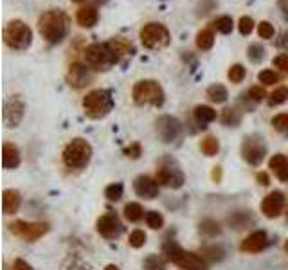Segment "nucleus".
<instances>
[{
    "mask_svg": "<svg viewBox=\"0 0 288 270\" xmlns=\"http://www.w3.org/2000/svg\"><path fill=\"white\" fill-rule=\"evenodd\" d=\"M229 223L234 227V229H243L248 223H252V218L248 216V212H236L229 218Z\"/></svg>",
    "mask_w": 288,
    "mask_h": 270,
    "instance_id": "36",
    "label": "nucleus"
},
{
    "mask_svg": "<svg viewBox=\"0 0 288 270\" xmlns=\"http://www.w3.org/2000/svg\"><path fill=\"white\" fill-rule=\"evenodd\" d=\"M146 223L150 229L157 230V229H162V225H164V218H162L160 212L157 211H148L146 212Z\"/></svg>",
    "mask_w": 288,
    "mask_h": 270,
    "instance_id": "39",
    "label": "nucleus"
},
{
    "mask_svg": "<svg viewBox=\"0 0 288 270\" xmlns=\"http://www.w3.org/2000/svg\"><path fill=\"white\" fill-rule=\"evenodd\" d=\"M106 45L112 49V52L115 54L117 58L121 56H128L130 52H133V45L130 40L122 38V36H115V38H110L106 42Z\"/></svg>",
    "mask_w": 288,
    "mask_h": 270,
    "instance_id": "22",
    "label": "nucleus"
},
{
    "mask_svg": "<svg viewBox=\"0 0 288 270\" xmlns=\"http://www.w3.org/2000/svg\"><path fill=\"white\" fill-rule=\"evenodd\" d=\"M4 42L14 50H24L32 43V31L25 22L11 20L4 27Z\"/></svg>",
    "mask_w": 288,
    "mask_h": 270,
    "instance_id": "4",
    "label": "nucleus"
},
{
    "mask_svg": "<svg viewBox=\"0 0 288 270\" xmlns=\"http://www.w3.org/2000/svg\"><path fill=\"white\" fill-rule=\"evenodd\" d=\"M272 126L277 132H288V112L286 114H279L272 119Z\"/></svg>",
    "mask_w": 288,
    "mask_h": 270,
    "instance_id": "46",
    "label": "nucleus"
},
{
    "mask_svg": "<svg viewBox=\"0 0 288 270\" xmlns=\"http://www.w3.org/2000/svg\"><path fill=\"white\" fill-rule=\"evenodd\" d=\"M193 115H194V119H196L198 124H202L205 128L207 122H212L216 119V110L211 106H207V104H198V106L193 110Z\"/></svg>",
    "mask_w": 288,
    "mask_h": 270,
    "instance_id": "23",
    "label": "nucleus"
},
{
    "mask_svg": "<svg viewBox=\"0 0 288 270\" xmlns=\"http://www.w3.org/2000/svg\"><path fill=\"white\" fill-rule=\"evenodd\" d=\"M83 108H85V114L90 119H103L114 108V97H112V94L108 90H90L83 97Z\"/></svg>",
    "mask_w": 288,
    "mask_h": 270,
    "instance_id": "2",
    "label": "nucleus"
},
{
    "mask_svg": "<svg viewBox=\"0 0 288 270\" xmlns=\"http://www.w3.org/2000/svg\"><path fill=\"white\" fill-rule=\"evenodd\" d=\"M164 256H166V259L168 261H173V263H176L180 259V256L184 254V248L180 247L176 241H166L164 243Z\"/></svg>",
    "mask_w": 288,
    "mask_h": 270,
    "instance_id": "25",
    "label": "nucleus"
},
{
    "mask_svg": "<svg viewBox=\"0 0 288 270\" xmlns=\"http://www.w3.org/2000/svg\"><path fill=\"white\" fill-rule=\"evenodd\" d=\"M9 227L14 236L22 238L25 241H36L43 234L49 232V223L45 222H24V220H16Z\"/></svg>",
    "mask_w": 288,
    "mask_h": 270,
    "instance_id": "9",
    "label": "nucleus"
},
{
    "mask_svg": "<svg viewBox=\"0 0 288 270\" xmlns=\"http://www.w3.org/2000/svg\"><path fill=\"white\" fill-rule=\"evenodd\" d=\"M277 45H279V47H288V32H284V34L281 36V42H277Z\"/></svg>",
    "mask_w": 288,
    "mask_h": 270,
    "instance_id": "55",
    "label": "nucleus"
},
{
    "mask_svg": "<svg viewBox=\"0 0 288 270\" xmlns=\"http://www.w3.org/2000/svg\"><path fill=\"white\" fill-rule=\"evenodd\" d=\"M241 155L250 166H259L266 155V146L259 135H248L241 142Z\"/></svg>",
    "mask_w": 288,
    "mask_h": 270,
    "instance_id": "10",
    "label": "nucleus"
},
{
    "mask_svg": "<svg viewBox=\"0 0 288 270\" xmlns=\"http://www.w3.org/2000/svg\"><path fill=\"white\" fill-rule=\"evenodd\" d=\"M286 222H288V207H286Z\"/></svg>",
    "mask_w": 288,
    "mask_h": 270,
    "instance_id": "58",
    "label": "nucleus"
},
{
    "mask_svg": "<svg viewBox=\"0 0 288 270\" xmlns=\"http://www.w3.org/2000/svg\"><path fill=\"white\" fill-rule=\"evenodd\" d=\"M155 180L158 182V186L169 187V189H180L184 186V182H186V176H184L182 169L175 162L166 158V160H162L158 164Z\"/></svg>",
    "mask_w": 288,
    "mask_h": 270,
    "instance_id": "8",
    "label": "nucleus"
},
{
    "mask_svg": "<svg viewBox=\"0 0 288 270\" xmlns=\"http://www.w3.org/2000/svg\"><path fill=\"white\" fill-rule=\"evenodd\" d=\"M124 230V225L119 222V218L115 214H103L97 220V232L106 240H115L119 238Z\"/></svg>",
    "mask_w": 288,
    "mask_h": 270,
    "instance_id": "13",
    "label": "nucleus"
},
{
    "mask_svg": "<svg viewBox=\"0 0 288 270\" xmlns=\"http://www.w3.org/2000/svg\"><path fill=\"white\" fill-rule=\"evenodd\" d=\"M72 2H83V0H72Z\"/></svg>",
    "mask_w": 288,
    "mask_h": 270,
    "instance_id": "59",
    "label": "nucleus"
},
{
    "mask_svg": "<svg viewBox=\"0 0 288 270\" xmlns=\"http://www.w3.org/2000/svg\"><path fill=\"white\" fill-rule=\"evenodd\" d=\"M63 270H92V266L86 261H83L79 256H70L63 263Z\"/></svg>",
    "mask_w": 288,
    "mask_h": 270,
    "instance_id": "32",
    "label": "nucleus"
},
{
    "mask_svg": "<svg viewBox=\"0 0 288 270\" xmlns=\"http://www.w3.org/2000/svg\"><path fill=\"white\" fill-rule=\"evenodd\" d=\"M117 60L119 58L106 43H92L85 49V61L94 70H108L112 65L117 63Z\"/></svg>",
    "mask_w": 288,
    "mask_h": 270,
    "instance_id": "6",
    "label": "nucleus"
},
{
    "mask_svg": "<svg viewBox=\"0 0 288 270\" xmlns=\"http://www.w3.org/2000/svg\"><path fill=\"white\" fill-rule=\"evenodd\" d=\"M274 65H276L279 70L288 72V54H279V56L274 58Z\"/></svg>",
    "mask_w": 288,
    "mask_h": 270,
    "instance_id": "49",
    "label": "nucleus"
},
{
    "mask_svg": "<svg viewBox=\"0 0 288 270\" xmlns=\"http://www.w3.org/2000/svg\"><path fill=\"white\" fill-rule=\"evenodd\" d=\"M11 270H32V266L29 265L27 261H24V259L18 258V259H14V261H13V268H11Z\"/></svg>",
    "mask_w": 288,
    "mask_h": 270,
    "instance_id": "50",
    "label": "nucleus"
},
{
    "mask_svg": "<svg viewBox=\"0 0 288 270\" xmlns=\"http://www.w3.org/2000/svg\"><path fill=\"white\" fill-rule=\"evenodd\" d=\"M90 158H92V146L88 140L81 139V137L72 139L63 150V162L70 169L86 168Z\"/></svg>",
    "mask_w": 288,
    "mask_h": 270,
    "instance_id": "3",
    "label": "nucleus"
},
{
    "mask_svg": "<svg viewBox=\"0 0 288 270\" xmlns=\"http://www.w3.org/2000/svg\"><path fill=\"white\" fill-rule=\"evenodd\" d=\"M256 178H258V182L261 184V186H268V184H270L268 175H266V173H258V176H256Z\"/></svg>",
    "mask_w": 288,
    "mask_h": 270,
    "instance_id": "53",
    "label": "nucleus"
},
{
    "mask_svg": "<svg viewBox=\"0 0 288 270\" xmlns=\"http://www.w3.org/2000/svg\"><path fill=\"white\" fill-rule=\"evenodd\" d=\"M144 216V211L142 207H140V204H137V202H130V204L124 205V218L130 220V222H139V220H142Z\"/></svg>",
    "mask_w": 288,
    "mask_h": 270,
    "instance_id": "28",
    "label": "nucleus"
},
{
    "mask_svg": "<svg viewBox=\"0 0 288 270\" xmlns=\"http://www.w3.org/2000/svg\"><path fill=\"white\" fill-rule=\"evenodd\" d=\"M2 166L6 169H14L20 166V150L13 142H4L2 146Z\"/></svg>",
    "mask_w": 288,
    "mask_h": 270,
    "instance_id": "19",
    "label": "nucleus"
},
{
    "mask_svg": "<svg viewBox=\"0 0 288 270\" xmlns=\"http://www.w3.org/2000/svg\"><path fill=\"white\" fill-rule=\"evenodd\" d=\"M128 243H130V247H133V248L142 247V245L146 243V234H144V230H140V229L132 230L128 238Z\"/></svg>",
    "mask_w": 288,
    "mask_h": 270,
    "instance_id": "40",
    "label": "nucleus"
},
{
    "mask_svg": "<svg viewBox=\"0 0 288 270\" xmlns=\"http://www.w3.org/2000/svg\"><path fill=\"white\" fill-rule=\"evenodd\" d=\"M247 97H250L252 101L259 103V101H263L266 97V92H265V88H263V86H250V88H248Z\"/></svg>",
    "mask_w": 288,
    "mask_h": 270,
    "instance_id": "47",
    "label": "nucleus"
},
{
    "mask_svg": "<svg viewBox=\"0 0 288 270\" xmlns=\"http://www.w3.org/2000/svg\"><path fill=\"white\" fill-rule=\"evenodd\" d=\"M133 101L135 104H153V106H162L164 104V90L155 79H142L137 81L133 86Z\"/></svg>",
    "mask_w": 288,
    "mask_h": 270,
    "instance_id": "5",
    "label": "nucleus"
},
{
    "mask_svg": "<svg viewBox=\"0 0 288 270\" xmlns=\"http://www.w3.org/2000/svg\"><path fill=\"white\" fill-rule=\"evenodd\" d=\"M266 245H268V236H266L265 230H254V232H250L243 241H241L240 250L256 254V252H261Z\"/></svg>",
    "mask_w": 288,
    "mask_h": 270,
    "instance_id": "17",
    "label": "nucleus"
},
{
    "mask_svg": "<svg viewBox=\"0 0 288 270\" xmlns=\"http://www.w3.org/2000/svg\"><path fill=\"white\" fill-rule=\"evenodd\" d=\"M241 121V114L236 110V108H225L222 112V122L227 126H238Z\"/></svg>",
    "mask_w": 288,
    "mask_h": 270,
    "instance_id": "33",
    "label": "nucleus"
},
{
    "mask_svg": "<svg viewBox=\"0 0 288 270\" xmlns=\"http://www.w3.org/2000/svg\"><path fill=\"white\" fill-rule=\"evenodd\" d=\"M139 36H140L142 45L151 50L164 49L169 43V31L166 29V25L158 24V22H150V24H146L140 29Z\"/></svg>",
    "mask_w": 288,
    "mask_h": 270,
    "instance_id": "7",
    "label": "nucleus"
},
{
    "mask_svg": "<svg viewBox=\"0 0 288 270\" xmlns=\"http://www.w3.org/2000/svg\"><path fill=\"white\" fill-rule=\"evenodd\" d=\"M258 34L261 36L263 40H270V38H274V34H276V29H274V25L270 24V22H259Z\"/></svg>",
    "mask_w": 288,
    "mask_h": 270,
    "instance_id": "44",
    "label": "nucleus"
},
{
    "mask_svg": "<svg viewBox=\"0 0 288 270\" xmlns=\"http://www.w3.org/2000/svg\"><path fill=\"white\" fill-rule=\"evenodd\" d=\"M76 20H78V24L81 25V27L90 29L97 24V20H99V13H97V9L94 6H85L78 11Z\"/></svg>",
    "mask_w": 288,
    "mask_h": 270,
    "instance_id": "21",
    "label": "nucleus"
},
{
    "mask_svg": "<svg viewBox=\"0 0 288 270\" xmlns=\"http://www.w3.org/2000/svg\"><path fill=\"white\" fill-rule=\"evenodd\" d=\"M212 45H214V34H212V31H209V29H202V31H198V34H196L198 49L209 50Z\"/></svg>",
    "mask_w": 288,
    "mask_h": 270,
    "instance_id": "26",
    "label": "nucleus"
},
{
    "mask_svg": "<svg viewBox=\"0 0 288 270\" xmlns=\"http://www.w3.org/2000/svg\"><path fill=\"white\" fill-rule=\"evenodd\" d=\"M284 250L288 252V240H286V243H284Z\"/></svg>",
    "mask_w": 288,
    "mask_h": 270,
    "instance_id": "57",
    "label": "nucleus"
},
{
    "mask_svg": "<svg viewBox=\"0 0 288 270\" xmlns=\"http://www.w3.org/2000/svg\"><path fill=\"white\" fill-rule=\"evenodd\" d=\"M286 99H288V86H277L268 96V104L270 106H277V104H283Z\"/></svg>",
    "mask_w": 288,
    "mask_h": 270,
    "instance_id": "34",
    "label": "nucleus"
},
{
    "mask_svg": "<svg viewBox=\"0 0 288 270\" xmlns=\"http://www.w3.org/2000/svg\"><path fill=\"white\" fill-rule=\"evenodd\" d=\"M207 97L212 101V103H225L227 97H229V94H227V88L223 85H220V83H214V85H211L207 88Z\"/></svg>",
    "mask_w": 288,
    "mask_h": 270,
    "instance_id": "24",
    "label": "nucleus"
},
{
    "mask_svg": "<svg viewBox=\"0 0 288 270\" xmlns=\"http://www.w3.org/2000/svg\"><path fill=\"white\" fill-rule=\"evenodd\" d=\"M25 114V104L20 96H11L4 104V122L7 128H16Z\"/></svg>",
    "mask_w": 288,
    "mask_h": 270,
    "instance_id": "12",
    "label": "nucleus"
},
{
    "mask_svg": "<svg viewBox=\"0 0 288 270\" xmlns=\"http://www.w3.org/2000/svg\"><path fill=\"white\" fill-rule=\"evenodd\" d=\"M38 31L43 40L56 45L67 38L68 31H70V18L61 9H49L40 16Z\"/></svg>",
    "mask_w": 288,
    "mask_h": 270,
    "instance_id": "1",
    "label": "nucleus"
},
{
    "mask_svg": "<svg viewBox=\"0 0 288 270\" xmlns=\"http://www.w3.org/2000/svg\"><path fill=\"white\" fill-rule=\"evenodd\" d=\"M238 29L243 36H248L254 29V20L250 16H241L240 22H238Z\"/></svg>",
    "mask_w": 288,
    "mask_h": 270,
    "instance_id": "45",
    "label": "nucleus"
},
{
    "mask_svg": "<svg viewBox=\"0 0 288 270\" xmlns=\"http://www.w3.org/2000/svg\"><path fill=\"white\" fill-rule=\"evenodd\" d=\"M140 151H142L140 144L139 142H133L132 146H128L124 150V155H126V157H130V158H139L140 157Z\"/></svg>",
    "mask_w": 288,
    "mask_h": 270,
    "instance_id": "48",
    "label": "nucleus"
},
{
    "mask_svg": "<svg viewBox=\"0 0 288 270\" xmlns=\"http://www.w3.org/2000/svg\"><path fill=\"white\" fill-rule=\"evenodd\" d=\"M276 176L281 180V182H288V166H286V168L281 169V171H277Z\"/></svg>",
    "mask_w": 288,
    "mask_h": 270,
    "instance_id": "52",
    "label": "nucleus"
},
{
    "mask_svg": "<svg viewBox=\"0 0 288 270\" xmlns=\"http://www.w3.org/2000/svg\"><path fill=\"white\" fill-rule=\"evenodd\" d=\"M176 265H178L182 270H207L209 263L202 254L184 250V254L180 256V259L176 261Z\"/></svg>",
    "mask_w": 288,
    "mask_h": 270,
    "instance_id": "18",
    "label": "nucleus"
},
{
    "mask_svg": "<svg viewBox=\"0 0 288 270\" xmlns=\"http://www.w3.org/2000/svg\"><path fill=\"white\" fill-rule=\"evenodd\" d=\"M157 133L160 137L162 142L169 144V142H175V140L180 139L182 135V124L176 117L173 115H160L157 119Z\"/></svg>",
    "mask_w": 288,
    "mask_h": 270,
    "instance_id": "11",
    "label": "nucleus"
},
{
    "mask_svg": "<svg viewBox=\"0 0 288 270\" xmlns=\"http://www.w3.org/2000/svg\"><path fill=\"white\" fill-rule=\"evenodd\" d=\"M258 79L263 83V85H274V83H279L281 76L277 74V72L270 70V68H265V70H261V72H259Z\"/></svg>",
    "mask_w": 288,
    "mask_h": 270,
    "instance_id": "41",
    "label": "nucleus"
},
{
    "mask_svg": "<svg viewBox=\"0 0 288 270\" xmlns=\"http://www.w3.org/2000/svg\"><path fill=\"white\" fill-rule=\"evenodd\" d=\"M90 81H92L90 67H86V65H83V63H72L70 67H68L67 83L72 88H85Z\"/></svg>",
    "mask_w": 288,
    "mask_h": 270,
    "instance_id": "14",
    "label": "nucleus"
},
{
    "mask_svg": "<svg viewBox=\"0 0 288 270\" xmlns=\"http://www.w3.org/2000/svg\"><path fill=\"white\" fill-rule=\"evenodd\" d=\"M22 196L16 189H6L2 194V209L4 214H14L20 209Z\"/></svg>",
    "mask_w": 288,
    "mask_h": 270,
    "instance_id": "20",
    "label": "nucleus"
},
{
    "mask_svg": "<svg viewBox=\"0 0 288 270\" xmlns=\"http://www.w3.org/2000/svg\"><path fill=\"white\" fill-rule=\"evenodd\" d=\"M142 270H166V259L157 254L146 256L142 261Z\"/></svg>",
    "mask_w": 288,
    "mask_h": 270,
    "instance_id": "27",
    "label": "nucleus"
},
{
    "mask_svg": "<svg viewBox=\"0 0 288 270\" xmlns=\"http://www.w3.org/2000/svg\"><path fill=\"white\" fill-rule=\"evenodd\" d=\"M104 270H121L119 266H115V265H106L104 266Z\"/></svg>",
    "mask_w": 288,
    "mask_h": 270,
    "instance_id": "56",
    "label": "nucleus"
},
{
    "mask_svg": "<svg viewBox=\"0 0 288 270\" xmlns=\"http://www.w3.org/2000/svg\"><path fill=\"white\" fill-rule=\"evenodd\" d=\"M200 232L204 234V236H218L220 232H222V229H220V223L214 222V220H204V222H200Z\"/></svg>",
    "mask_w": 288,
    "mask_h": 270,
    "instance_id": "31",
    "label": "nucleus"
},
{
    "mask_svg": "<svg viewBox=\"0 0 288 270\" xmlns=\"http://www.w3.org/2000/svg\"><path fill=\"white\" fill-rule=\"evenodd\" d=\"M286 166H288V158L284 157V155H281V153L274 155V157L268 160V168H270V169H274V173L281 171V169L286 168Z\"/></svg>",
    "mask_w": 288,
    "mask_h": 270,
    "instance_id": "43",
    "label": "nucleus"
},
{
    "mask_svg": "<svg viewBox=\"0 0 288 270\" xmlns=\"http://www.w3.org/2000/svg\"><path fill=\"white\" fill-rule=\"evenodd\" d=\"M133 189H135V193L140 198L151 200V198H155L158 194V182L148 175H139L133 180Z\"/></svg>",
    "mask_w": 288,
    "mask_h": 270,
    "instance_id": "16",
    "label": "nucleus"
},
{
    "mask_svg": "<svg viewBox=\"0 0 288 270\" xmlns=\"http://www.w3.org/2000/svg\"><path fill=\"white\" fill-rule=\"evenodd\" d=\"M122 193H124V187L122 184H110V186L104 189V196L108 198L110 202H119L122 198Z\"/></svg>",
    "mask_w": 288,
    "mask_h": 270,
    "instance_id": "35",
    "label": "nucleus"
},
{
    "mask_svg": "<svg viewBox=\"0 0 288 270\" xmlns=\"http://www.w3.org/2000/svg\"><path fill=\"white\" fill-rule=\"evenodd\" d=\"M277 6H279L281 13H283V18L288 22V0H277Z\"/></svg>",
    "mask_w": 288,
    "mask_h": 270,
    "instance_id": "51",
    "label": "nucleus"
},
{
    "mask_svg": "<svg viewBox=\"0 0 288 270\" xmlns=\"http://www.w3.org/2000/svg\"><path fill=\"white\" fill-rule=\"evenodd\" d=\"M220 178H222V168L216 166V168H212V180H220Z\"/></svg>",
    "mask_w": 288,
    "mask_h": 270,
    "instance_id": "54",
    "label": "nucleus"
},
{
    "mask_svg": "<svg viewBox=\"0 0 288 270\" xmlns=\"http://www.w3.org/2000/svg\"><path fill=\"white\" fill-rule=\"evenodd\" d=\"M212 27H214L218 32H222V34H230V32H232V27H234V22L230 16L223 14V16H218L214 22H212Z\"/></svg>",
    "mask_w": 288,
    "mask_h": 270,
    "instance_id": "29",
    "label": "nucleus"
},
{
    "mask_svg": "<svg viewBox=\"0 0 288 270\" xmlns=\"http://www.w3.org/2000/svg\"><path fill=\"white\" fill-rule=\"evenodd\" d=\"M200 150H202V153L207 155V157H214L220 150L218 139H216V137H205V139L200 142Z\"/></svg>",
    "mask_w": 288,
    "mask_h": 270,
    "instance_id": "30",
    "label": "nucleus"
},
{
    "mask_svg": "<svg viewBox=\"0 0 288 270\" xmlns=\"http://www.w3.org/2000/svg\"><path fill=\"white\" fill-rule=\"evenodd\" d=\"M284 209V194L281 191H272L261 202V212L266 218H277Z\"/></svg>",
    "mask_w": 288,
    "mask_h": 270,
    "instance_id": "15",
    "label": "nucleus"
},
{
    "mask_svg": "<svg viewBox=\"0 0 288 270\" xmlns=\"http://www.w3.org/2000/svg\"><path fill=\"white\" fill-rule=\"evenodd\" d=\"M227 76H229V79L232 83H241L245 79V76H247V68H245L243 65L236 63V65H232V67L229 68Z\"/></svg>",
    "mask_w": 288,
    "mask_h": 270,
    "instance_id": "38",
    "label": "nucleus"
},
{
    "mask_svg": "<svg viewBox=\"0 0 288 270\" xmlns=\"http://www.w3.org/2000/svg\"><path fill=\"white\" fill-rule=\"evenodd\" d=\"M247 56L252 63H259V61L265 60V47L259 45V43H252L247 50Z\"/></svg>",
    "mask_w": 288,
    "mask_h": 270,
    "instance_id": "37",
    "label": "nucleus"
},
{
    "mask_svg": "<svg viewBox=\"0 0 288 270\" xmlns=\"http://www.w3.org/2000/svg\"><path fill=\"white\" fill-rule=\"evenodd\" d=\"M202 256H204L205 259H212V261H222L225 252H223V248L212 245V247H205L204 250H202Z\"/></svg>",
    "mask_w": 288,
    "mask_h": 270,
    "instance_id": "42",
    "label": "nucleus"
}]
</instances>
